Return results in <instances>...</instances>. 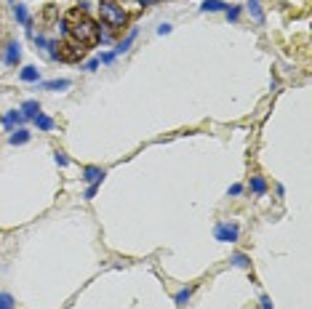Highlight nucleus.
I'll return each instance as SVG.
<instances>
[{
	"label": "nucleus",
	"mask_w": 312,
	"mask_h": 309,
	"mask_svg": "<svg viewBox=\"0 0 312 309\" xmlns=\"http://www.w3.org/2000/svg\"><path fill=\"white\" fill-rule=\"evenodd\" d=\"M61 32L72 35V40L80 45V48L99 40V27L93 24V21L85 16V11H80V8H75V11L67 13V19L61 21Z\"/></svg>",
	"instance_id": "1"
},
{
	"label": "nucleus",
	"mask_w": 312,
	"mask_h": 309,
	"mask_svg": "<svg viewBox=\"0 0 312 309\" xmlns=\"http://www.w3.org/2000/svg\"><path fill=\"white\" fill-rule=\"evenodd\" d=\"M99 16L110 29H123L128 21V13L123 8L120 0H101L99 3Z\"/></svg>",
	"instance_id": "2"
},
{
	"label": "nucleus",
	"mask_w": 312,
	"mask_h": 309,
	"mask_svg": "<svg viewBox=\"0 0 312 309\" xmlns=\"http://www.w3.org/2000/svg\"><path fill=\"white\" fill-rule=\"evenodd\" d=\"M214 237L219 243H235L238 237H240V227H238V224L219 221V224H216V229H214Z\"/></svg>",
	"instance_id": "3"
},
{
	"label": "nucleus",
	"mask_w": 312,
	"mask_h": 309,
	"mask_svg": "<svg viewBox=\"0 0 312 309\" xmlns=\"http://www.w3.org/2000/svg\"><path fill=\"white\" fill-rule=\"evenodd\" d=\"M11 11H13V19H16L19 24H24V27H27V32H32V27H29L32 21H29V11H27V5H24V3H19V0H13V3H11Z\"/></svg>",
	"instance_id": "4"
},
{
	"label": "nucleus",
	"mask_w": 312,
	"mask_h": 309,
	"mask_svg": "<svg viewBox=\"0 0 312 309\" xmlns=\"http://www.w3.org/2000/svg\"><path fill=\"white\" fill-rule=\"evenodd\" d=\"M19 59H21V43H19V40H11L8 45H5V56H3V61H5L8 67H16Z\"/></svg>",
	"instance_id": "5"
},
{
	"label": "nucleus",
	"mask_w": 312,
	"mask_h": 309,
	"mask_svg": "<svg viewBox=\"0 0 312 309\" xmlns=\"http://www.w3.org/2000/svg\"><path fill=\"white\" fill-rule=\"evenodd\" d=\"M104 171H101L99 165H88V168H83V181H88V184H101V179H104Z\"/></svg>",
	"instance_id": "6"
},
{
	"label": "nucleus",
	"mask_w": 312,
	"mask_h": 309,
	"mask_svg": "<svg viewBox=\"0 0 312 309\" xmlns=\"http://www.w3.org/2000/svg\"><path fill=\"white\" fill-rule=\"evenodd\" d=\"M136 35H139V29H131V32H128L126 37H123V40H120L118 45H115V51H112L115 56H123V53H126V51L131 48V43L136 40Z\"/></svg>",
	"instance_id": "7"
},
{
	"label": "nucleus",
	"mask_w": 312,
	"mask_h": 309,
	"mask_svg": "<svg viewBox=\"0 0 312 309\" xmlns=\"http://www.w3.org/2000/svg\"><path fill=\"white\" fill-rule=\"evenodd\" d=\"M29 139H32V134H29L27 128H16V131H11V136H8V142L13 147H21V144H27Z\"/></svg>",
	"instance_id": "8"
},
{
	"label": "nucleus",
	"mask_w": 312,
	"mask_h": 309,
	"mask_svg": "<svg viewBox=\"0 0 312 309\" xmlns=\"http://www.w3.org/2000/svg\"><path fill=\"white\" fill-rule=\"evenodd\" d=\"M0 123H3L5 128H13V126H19V123H24V115H21V110H11V112L3 115Z\"/></svg>",
	"instance_id": "9"
},
{
	"label": "nucleus",
	"mask_w": 312,
	"mask_h": 309,
	"mask_svg": "<svg viewBox=\"0 0 312 309\" xmlns=\"http://www.w3.org/2000/svg\"><path fill=\"white\" fill-rule=\"evenodd\" d=\"M246 8H248V13L254 16L256 24H264V11H262V3H259V0H248Z\"/></svg>",
	"instance_id": "10"
},
{
	"label": "nucleus",
	"mask_w": 312,
	"mask_h": 309,
	"mask_svg": "<svg viewBox=\"0 0 312 309\" xmlns=\"http://www.w3.org/2000/svg\"><path fill=\"white\" fill-rule=\"evenodd\" d=\"M37 112H40V104H37L35 99H27V102L21 104V115H24V120H35Z\"/></svg>",
	"instance_id": "11"
},
{
	"label": "nucleus",
	"mask_w": 312,
	"mask_h": 309,
	"mask_svg": "<svg viewBox=\"0 0 312 309\" xmlns=\"http://www.w3.org/2000/svg\"><path fill=\"white\" fill-rule=\"evenodd\" d=\"M230 5L224 3V0H203V5H200V11H211V13H216V11H227Z\"/></svg>",
	"instance_id": "12"
},
{
	"label": "nucleus",
	"mask_w": 312,
	"mask_h": 309,
	"mask_svg": "<svg viewBox=\"0 0 312 309\" xmlns=\"http://www.w3.org/2000/svg\"><path fill=\"white\" fill-rule=\"evenodd\" d=\"M19 77H21L24 83H37V80H40V69L29 64V67H24V69L19 72Z\"/></svg>",
	"instance_id": "13"
},
{
	"label": "nucleus",
	"mask_w": 312,
	"mask_h": 309,
	"mask_svg": "<svg viewBox=\"0 0 312 309\" xmlns=\"http://www.w3.org/2000/svg\"><path fill=\"white\" fill-rule=\"evenodd\" d=\"M251 192L254 195H267V179L264 176H251Z\"/></svg>",
	"instance_id": "14"
},
{
	"label": "nucleus",
	"mask_w": 312,
	"mask_h": 309,
	"mask_svg": "<svg viewBox=\"0 0 312 309\" xmlns=\"http://www.w3.org/2000/svg\"><path fill=\"white\" fill-rule=\"evenodd\" d=\"M35 126L40 128V131H53V126H56V123H53L48 115H43V112H37L35 115Z\"/></svg>",
	"instance_id": "15"
},
{
	"label": "nucleus",
	"mask_w": 312,
	"mask_h": 309,
	"mask_svg": "<svg viewBox=\"0 0 312 309\" xmlns=\"http://www.w3.org/2000/svg\"><path fill=\"white\" fill-rule=\"evenodd\" d=\"M72 83L67 80V77H61V80H48V83H43V88L45 91H64V88H69Z\"/></svg>",
	"instance_id": "16"
},
{
	"label": "nucleus",
	"mask_w": 312,
	"mask_h": 309,
	"mask_svg": "<svg viewBox=\"0 0 312 309\" xmlns=\"http://www.w3.org/2000/svg\"><path fill=\"white\" fill-rule=\"evenodd\" d=\"M192 291H195V285H190V288H182V291H179V293H176V296H174V301H176V304H179V307H184V304H187V301H190V296H192Z\"/></svg>",
	"instance_id": "17"
},
{
	"label": "nucleus",
	"mask_w": 312,
	"mask_h": 309,
	"mask_svg": "<svg viewBox=\"0 0 312 309\" xmlns=\"http://www.w3.org/2000/svg\"><path fill=\"white\" fill-rule=\"evenodd\" d=\"M230 261H232L235 267H240V269H248V267H251V259H248L246 253H235V256H232Z\"/></svg>",
	"instance_id": "18"
},
{
	"label": "nucleus",
	"mask_w": 312,
	"mask_h": 309,
	"mask_svg": "<svg viewBox=\"0 0 312 309\" xmlns=\"http://www.w3.org/2000/svg\"><path fill=\"white\" fill-rule=\"evenodd\" d=\"M0 309H13V296L11 293H0Z\"/></svg>",
	"instance_id": "19"
},
{
	"label": "nucleus",
	"mask_w": 312,
	"mask_h": 309,
	"mask_svg": "<svg viewBox=\"0 0 312 309\" xmlns=\"http://www.w3.org/2000/svg\"><path fill=\"white\" fill-rule=\"evenodd\" d=\"M53 160H56V165H61V168H64V165H69V157H67V154L61 152V150H56V152H53Z\"/></svg>",
	"instance_id": "20"
},
{
	"label": "nucleus",
	"mask_w": 312,
	"mask_h": 309,
	"mask_svg": "<svg viewBox=\"0 0 312 309\" xmlns=\"http://www.w3.org/2000/svg\"><path fill=\"white\" fill-rule=\"evenodd\" d=\"M238 16H240V5H232V8H227V19H230V21H238Z\"/></svg>",
	"instance_id": "21"
},
{
	"label": "nucleus",
	"mask_w": 312,
	"mask_h": 309,
	"mask_svg": "<svg viewBox=\"0 0 312 309\" xmlns=\"http://www.w3.org/2000/svg\"><path fill=\"white\" fill-rule=\"evenodd\" d=\"M96 189H99V184H91V187L85 189V200H93V197H96Z\"/></svg>",
	"instance_id": "22"
},
{
	"label": "nucleus",
	"mask_w": 312,
	"mask_h": 309,
	"mask_svg": "<svg viewBox=\"0 0 312 309\" xmlns=\"http://www.w3.org/2000/svg\"><path fill=\"white\" fill-rule=\"evenodd\" d=\"M96 67H99V59H91V61H88V64H85L83 69H85V72H93Z\"/></svg>",
	"instance_id": "23"
},
{
	"label": "nucleus",
	"mask_w": 312,
	"mask_h": 309,
	"mask_svg": "<svg viewBox=\"0 0 312 309\" xmlns=\"http://www.w3.org/2000/svg\"><path fill=\"white\" fill-rule=\"evenodd\" d=\"M171 29H174L171 24H160V27H158V35H171Z\"/></svg>",
	"instance_id": "24"
},
{
	"label": "nucleus",
	"mask_w": 312,
	"mask_h": 309,
	"mask_svg": "<svg viewBox=\"0 0 312 309\" xmlns=\"http://www.w3.org/2000/svg\"><path fill=\"white\" fill-rule=\"evenodd\" d=\"M240 192H243V184H232L230 187V195H240Z\"/></svg>",
	"instance_id": "25"
},
{
	"label": "nucleus",
	"mask_w": 312,
	"mask_h": 309,
	"mask_svg": "<svg viewBox=\"0 0 312 309\" xmlns=\"http://www.w3.org/2000/svg\"><path fill=\"white\" fill-rule=\"evenodd\" d=\"M259 304H262V309H272V301H270V296H262V301H259Z\"/></svg>",
	"instance_id": "26"
},
{
	"label": "nucleus",
	"mask_w": 312,
	"mask_h": 309,
	"mask_svg": "<svg viewBox=\"0 0 312 309\" xmlns=\"http://www.w3.org/2000/svg\"><path fill=\"white\" fill-rule=\"evenodd\" d=\"M155 0H139V5H152Z\"/></svg>",
	"instance_id": "27"
}]
</instances>
